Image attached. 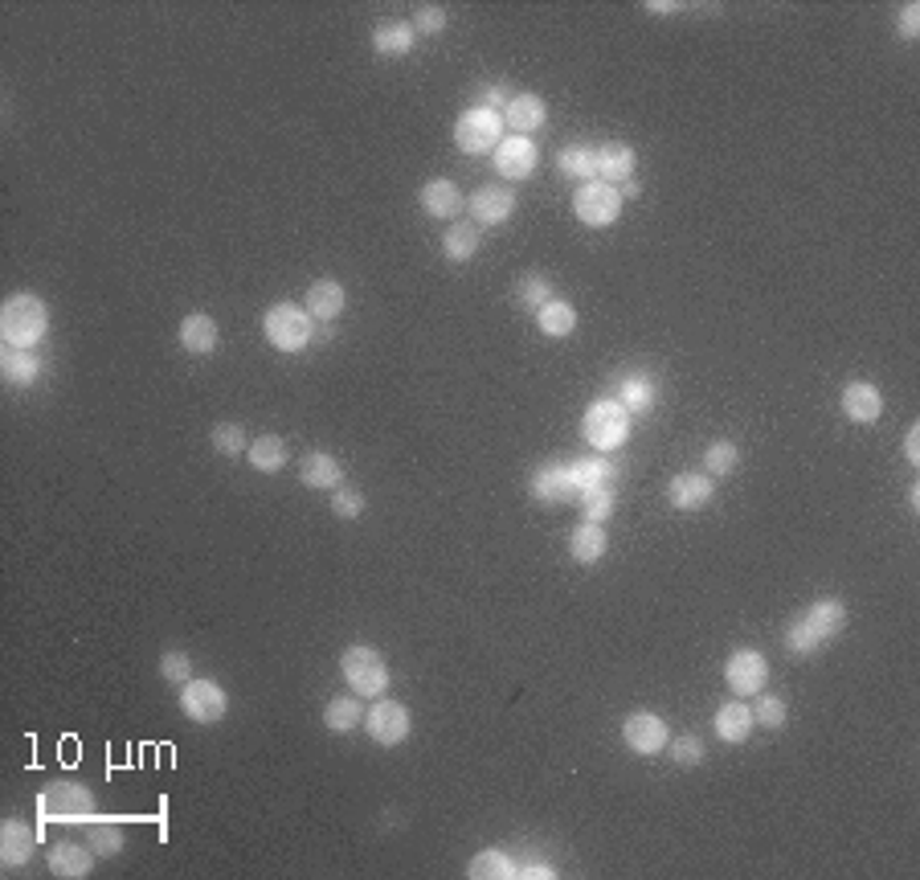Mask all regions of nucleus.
<instances>
[{"label": "nucleus", "instance_id": "53", "mask_svg": "<svg viewBox=\"0 0 920 880\" xmlns=\"http://www.w3.org/2000/svg\"><path fill=\"white\" fill-rule=\"evenodd\" d=\"M618 193H626V197H638V193H642V185H638L635 176H630V181H622V188Z\"/></svg>", "mask_w": 920, "mask_h": 880}, {"label": "nucleus", "instance_id": "8", "mask_svg": "<svg viewBox=\"0 0 920 880\" xmlns=\"http://www.w3.org/2000/svg\"><path fill=\"white\" fill-rule=\"evenodd\" d=\"M573 213L581 225L589 230H610L614 221L622 218V193L618 185H605V181H586L573 193Z\"/></svg>", "mask_w": 920, "mask_h": 880}, {"label": "nucleus", "instance_id": "17", "mask_svg": "<svg viewBox=\"0 0 920 880\" xmlns=\"http://www.w3.org/2000/svg\"><path fill=\"white\" fill-rule=\"evenodd\" d=\"M37 840H41V835H37L25 819H17V815L4 819V823H0V864H4V868H25V864L37 856Z\"/></svg>", "mask_w": 920, "mask_h": 880}, {"label": "nucleus", "instance_id": "31", "mask_svg": "<svg viewBox=\"0 0 920 880\" xmlns=\"http://www.w3.org/2000/svg\"><path fill=\"white\" fill-rule=\"evenodd\" d=\"M605 549H610L605 525H589V521H581V525L569 533V558L577 561V565H598V561L605 558Z\"/></svg>", "mask_w": 920, "mask_h": 880}, {"label": "nucleus", "instance_id": "50", "mask_svg": "<svg viewBox=\"0 0 920 880\" xmlns=\"http://www.w3.org/2000/svg\"><path fill=\"white\" fill-rule=\"evenodd\" d=\"M516 877L519 880H556V868H552L549 860H524V864H516Z\"/></svg>", "mask_w": 920, "mask_h": 880}, {"label": "nucleus", "instance_id": "16", "mask_svg": "<svg viewBox=\"0 0 920 880\" xmlns=\"http://www.w3.org/2000/svg\"><path fill=\"white\" fill-rule=\"evenodd\" d=\"M838 410L847 414V423L871 426L884 414V390L875 381H847V390L838 398Z\"/></svg>", "mask_w": 920, "mask_h": 880}, {"label": "nucleus", "instance_id": "29", "mask_svg": "<svg viewBox=\"0 0 920 880\" xmlns=\"http://www.w3.org/2000/svg\"><path fill=\"white\" fill-rule=\"evenodd\" d=\"M414 41H418V34H414L409 21H381L372 29V37H368L372 53H381V58H405V53L414 50Z\"/></svg>", "mask_w": 920, "mask_h": 880}, {"label": "nucleus", "instance_id": "41", "mask_svg": "<svg viewBox=\"0 0 920 880\" xmlns=\"http://www.w3.org/2000/svg\"><path fill=\"white\" fill-rule=\"evenodd\" d=\"M703 737H696V733H679V737H667V758L671 766H679V770H696V766L703 762Z\"/></svg>", "mask_w": 920, "mask_h": 880}, {"label": "nucleus", "instance_id": "39", "mask_svg": "<svg viewBox=\"0 0 920 880\" xmlns=\"http://www.w3.org/2000/svg\"><path fill=\"white\" fill-rule=\"evenodd\" d=\"M740 467V447L733 439H716L708 451H703V475L712 479H728V475Z\"/></svg>", "mask_w": 920, "mask_h": 880}, {"label": "nucleus", "instance_id": "24", "mask_svg": "<svg viewBox=\"0 0 920 880\" xmlns=\"http://www.w3.org/2000/svg\"><path fill=\"white\" fill-rule=\"evenodd\" d=\"M41 372H46V365H41V356H37L34 349H4V353H0V377H4V386H13V390H29V386H37Z\"/></svg>", "mask_w": 920, "mask_h": 880}, {"label": "nucleus", "instance_id": "36", "mask_svg": "<svg viewBox=\"0 0 920 880\" xmlns=\"http://www.w3.org/2000/svg\"><path fill=\"white\" fill-rule=\"evenodd\" d=\"M577 504H581V521H589V525H605V521L618 512V488H614V484H598V488L581 491Z\"/></svg>", "mask_w": 920, "mask_h": 880}, {"label": "nucleus", "instance_id": "42", "mask_svg": "<svg viewBox=\"0 0 920 880\" xmlns=\"http://www.w3.org/2000/svg\"><path fill=\"white\" fill-rule=\"evenodd\" d=\"M552 300V283L544 279L540 271H528L516 279V304L528 307V311H536V307H544Z\"/></svg>", "mask_w": 920, "mask_h": 880}, {"label": "nucleus", "instance_id": "10", "mask_svg": "<svg viewBox=\"0 0 920 880\" xmlns=\"http://www.w3.org/2000/svg\"><path fill=\"white\" fill-rule=\"evenodd\" d=\"M724 684L733 688V696H757L765 693L770 684V660L753 651V647H740L724 660Z\"/></svg>", "mask_w": 920, "mask_h": 880}, {"label": "nucleus", "instance_id": "13", "mask_svg": "<svg viewBox=\"0 0 920 880\" xmlns=\"http://www.w3.org/2000/svg\"><path fill=\"white\" fill-rule=\"evenodd\" d=\"M365 729L377 745H389V749H393V745H402L405 737H409L414 717H409V709L397 705V700H377V705L365 712Z\"/></svg>", "mask_w": 920, "mask_h": 880}, {"label": "nucleus", "instance_id": "34", "mask_svg": "<svg viewBox=\"0 0 920 880\" xmlns=\"http://www.w3.org/2000/svg\"><path fill=\"white\" fill-rule=\"evenodd\" d=\"M323 725L332 729V733H356V729L365 725V700L356 693L332 696V700L323 705Z\"/></svg>", "mask_w": 920, "mask_h": 880}, {"label": "nucleus", "instance_id": "7", "mask_svg": "<svg viewBox=\"0 0 920 880\" xmlns=\"http://www.w3.org/2000/svg\"><path fill=\"white\" fill-rule=\"evenodd\" d=\"M454 144H458V152H467V156L495 152L503 144V115L500 111H487V107H470V111H463L458 123H454Z\"/></svg>", "mask_w": 920, "mask_h": 880}, {"label": "nucleus", "instance_id": "4", "mask_svg": "<svg viewBox=\"0 0 920 880\" xmlns=\"http://www.w3.org/2000/svg\"><path fill=\"white\" fill-rule=\"evenodd\" d=\"M262 332H267L270 349H279V353H303V349L311 344V337H316V320H311L307 307H299L295 300H283V304L267 307Z\"/></svg>", "mask_w": 920, "mask_h": 880}, {"label": "nucleus", "instance_id": "21", "mask_svg": "<svg viewBox=\"0 0 920 880\" xmlns=\"http://www.w3.org/2000/svg\"><path fill=\"white\" fill-rule=\"evenodd\" d=\"M418 201H421V213H430L434 221H458V213H463V188L454 185V181H446V176H434V181L421 185Z\"/></svg>", "mask_w": 920, "mask_h": 880}, {"label": "nucleus", "instance_id": "26", "mask_svg": "<svg viewBox=\"0 0 920 880\" xmlns=\"http://www.w3.org/2000/svg\"><path fill=\"white\" fill-rule=\"evenodd\" d=\"M614 398L626 406L630 418H635V414H651L654 402H659V377H651V372H622Z\"/></svg>", "mask_w": 920, "mask_h": 880}, {"label": "nucleus", "instance_id": "37", "mask_svg": "<svg viewBox=\"0 0 920 880\" xmlns=\"http://www.w3.org/2000/svg\"><path fill=\"white\" fill-rule=\"evenodd\" d=\"M467 877L470 880H512L516 877V860H512L507 852H500V847H483L479 856H470Z\"/></svg>", "mask_w": 920, "mask_h": 880}, {"label": "nucleus", "instance_id": "25", "mask_svg": "<svg viewBox=\"0 0 920 880\" xmlns=\"http://www.w3.org/2000/svg\"><path fill=\"white\" fill-rule=\"evenodd\" d=\"M303 307H307V316L311 320H323L332 323L344 316V307H348V291L340 288L335 279H316L311 288H307V300H303Z\"/></svg>", "mask_w": 920, "mask_h": 880}, {"label": "nucleus", "instance_id": "23", "mask_svg": "<svg viewBox=\"0 0 920 880\" xmlns=\"http://www.w3.org/2000/svg\"><path fill=\"white\" fill-rule=\"evenodd\" d=\"M176 337H181V349L188 356H209V353H218L221 328L209 311H188L181 320V332H176Z\"/></svg>", "mask_w": 920, "mask_h": 880}, {"label": "nucleus", "instance_id": "9", "mask_svg": "<svg viewBox=\"0 0 920 880\" xmlns=\"http://www.w3.org/2000/svg\"><path fill=\"white\" fill-rule=\"evenodd\" d=\"M181 712L193 725H218L221 717L230 712V693L221 688L218 680L193 676L188 684H181Z\"/></svg>", "mask_w": 920, "mask_h": 880}, {"label": "nucleus", "instance_id": "28", "mask_svg": "<svg viewBox=\"0 0 920 880\" xmlns=\"http://www.w3.org/2000/svg\"><path fill=\"white\" fill-rule=\"evenodd\" d=\"M569 479H573V491L581 496V491L598 488V484H614L618 479V463L610 455H581V459H569Z\"/></svg>", "mask_w": 920, "mask_h": 880}, {"label": "nucleus", "instance_id": "52", "mask_svg": "<svg viewBox=\"0 0 920 880\" xmlns=\"http://www.w3.org/2000/svg\"><path fill=\"white\" fill-rule=\"evenodd\" d=\"M647 13L667 17V13H684V4H679V0H647Z\"/></svg>", "mask_w": 920, "mask_h": 880}, {"label": "nucleus", "instance_id": "3", "mask_svg": "<svg viewBox=\"0 0 920 880\" xmlns=\"http://www.w3.org/2000/svg\"><path fill=\"white\" fill-rule=\"evenodd\" d=\"M630 426H635V418L626 414V406H622L618 398H598L581 414V439L598 455H614V451H622L630 442Z\"/></svg>", "mask_w": 920, "mask_h": 880}, {"label": "nucleus", "instance_id": "15", "mask_svg": "<svg viewBox=\"0 0 920 880\" xmlns=\"http://www.w3.org/2000/svg\"><path fill=\"white\" fill-rule=\"evenodd\" d=\"M712 496H716V479L703 472H679L671 475L667 484V504L675 512H700L712 504Z\"/></svg>", "mask_w": 920, "mask_h": 880}, {"label": "nucleus", "instance_id": "40", "mask_svg": "<svg viewBox=\"0 0 920 880\" xmlns=\"http://www.w3.org/2000/svg\"><path fill=\"white\" fill-rule=\"evenodd\" d=\"M556 169H561V176L565 181H593V148L589 144H569V148H561V156H556Z\"/></svg>", "mask_w": 920, "mask_h": 880}, {"label": "nucleus", "instance_id": "19", "mask_svg": "<svg viewBox=\"0 0 920 880\" xmlns=\"http://www.w3.org/2000/svg\"><path fill=\"white\" fill-rule=\"evenodd\" d=\"M46 868H50L58 880H86L95 872V847L78 844V840H62V844L50 847Z\"/></svg>", "mask_w": 920, "mask_h": 880}, {"label": "nucleus", "instance_id": "11", "mask_svg": "<svg viewBox=\"0 0 920 880\" xmlns=\"http://www.w3.org/2000/svg\"><path fill=\"white\" fill-rule=\"evenodd\" d=\"M622 737H626V749H635L638 758H654V754H663V749H667L671 729L659 712L638 709L622 721Z\"/></svg>", "mask_w": 920, "mask_h": 880}, {"label": "nucleus", "instance_id": "49", "mask_svg": "<svg viewBox=\"0 0 920 880\" xmlns=\"http://www.w3.org/2000/svg\"><path fill=\"white\" fill-rule=\"evenodd\" d=\"M507 102H512V90H507L503 83L483 86V90H479V107H487V111H500L503 115V107H507Z\"/></svg>", "mask_w": 920, "mask_h": 880}, {"label": "nucleus", "instance_id": "18", "mask_svg": "<svg viewBox=\"0 0 920 880\" xmlns=\"http://www.w3.org/2000/svg\"><path fill=\"white\" fill-rule=\"evenodd\" d=\"M549 123V102L532 90H516L512 102L503 107V127H512V136H532Z\"/></svg>", "mask_w": 920, "mask_h": 880}, {"label": "nucleus", "instance_id": "33", "mask_svg": "<svg viewBox=\"0 0 920 880\" xmlns=\"http://www.w3.org/2000/svg\"><path fill=\"white\" fill-rule=\"evenodd\" d=\"M479 246H483V234H479L475 221H451L446 234H442V255L451 262H470L479 255Z\"/></svg>", "mask_w": 920, "mask_h": 880}, {"label": "nucleus", "instance_id": "27", "mask_svg": "<svg viewBox=\"0 0 920 880\" xmlns=\"http://www.w3.org/2000/svg\"><path fill=\"white\" fill-rule=\"evenodd\" d=\"M299 484L311 491H335L344 484V467H340V459L328 455V451H307L299 463Z\"/></svg>", "mask_w": 920, "mask_h": 880}, {"label": "nucleus", "instance_id": "14", "mask_svg": "<svg viewBox=\"0 0 920 880\" xmlns=\"http://www.w3.org/2000/svg\"><path fill=\"white\" fill-rule=\"evenodd\" d=\"M491 164H495V172H500L503 181H528L536 172V164H540V148L532 144V136H507L491 152Z\"/></svg>", "mask_w": 920, "mask_h": 880}, {"label": "nucleus", "instance_id": "47", "mask_svg": "<svg viewBox=\"0 0 920 880\" xmlns=\"http://www.w3.org/2000/svg\"><path fill=\"white\" fill-rule=\"evenodd\" d=\"M409 25H414V34L438 37L442 29H446V25H451V17H446V9H442V4H421Z\"/></svg>", "mask_w": 920, "mask_h": 880}, {"label": "nucleus", "instance_id": "30", "mask_svg": "<svg viewBox=\"0 0 920 880\" xmlns=\"http://www.w3.org/2000/svg\"><path fill=\"white\" fill-rule=\"evenodd\" d=\"M712 729H716L720 742H728V745L749 742V733H753V709H749V705H740V700H728V705H720L716 709Z\"/></svg>", "mask_w": 920, "mask_h": 880}, {"label": "nucleus", "instance_id": "1", "mask_svg": "<svg viewBox=\"0 0 920 880\" xmlns=\"http://www.w3.org/2000/svg\"><path fill=\"white\" fill-rule=\"evenodd\" d=\"M847 619L851 614H847L843 598H819V602H810L802 614H794L786 623V651L794 660H810L814 651H822L831 639H838L847 631Z\"/></svg>", "mask_w": 920, "mask_h": 880}, {"label": "nucleus", "instance_id": "12", "mask_svg": "<svg viewBox=\"0 0 920 880\" xmlns=\"http://www.w3.org/2000/svg\"><path fill=\"white\" fill-rule=\"evenodd\" d=\"M467 213L475 225H503V221H512V213H516V188L487 181V185H479L467 197Z\"/></svg>", "mask_w": 920, "mask_h": 880}, {"label": "nucleus", "instance_id": "22", "mask_svg": "<svg viewBox=\"0 0 920 880\" xmlns=\"http://www.w3.org/2000/svg\"><path fill=\"white\" fill-rule=\"evenodd\" d=\"M528 491H532L540 504H565V500H577L569 479V463H544L536 467L532 479H528Z\"/></svg>", "mask_w": 920, "mask_h": 880}, {"label": "nucleus", "instance_id": "6", "mask_svg": "<svg viewBox=\"0 0 920 880\" xmlns=\"http://www.w3.org/2000/svg\"><path fill=\"white\" fill-rule=\"evenodd\" d=\"M37 807L53 823H90L95 819V791L86 782L58 779L37 795Z\"/></svg>", "mask_w": 920, "mask_h": 880}, {"label": "nucleus", "instance_id": "44", "mask_svg": "<svg viewBox=\"0 0 920 880\" xmlns=\"http://www.w3.org/2000/svg\"><path fill=\"white\" fill-rule=\"evenodd\" d=\"M749 709H753V725L761 729H782L789 717V705L773 693H757V705H749Z\"/></svg>", "mask_w": 920, "mask_h": 880}, {"label": "nucleus", "instance_id": "43", "mask_svg": "<svg viewBox=\"0 0 920 880\" xmlns=\"http://www.w3.org/2000/svg\"><path fill=\"white\" fill-rule=\"evenodd\" d=\"M209 442H213V451L225 459H237L242 451H250V439H246V430L237 423H218L213 426V435H209Z\"/></svg>", "mask_w": 920, "mask_h": 880}, {"label": "nucleus", "instance_id": "35", "mask_svg": "<svg viewBox=\"0 0 920 880\" xmlns=\"http://www.w3.org/2000/svg\"><path fill=\"white\" fill-rule=\"evenodd\" d=\"M246 459H250L254 472L274 475V472H283V467H286L291 451H286V439H279V435H262V439H254V442H250Z\"/></svg>", "mask_w": 920, "mask_h": 880}, {"label": "nucleus", "instance_id": "20", "mask_svg": "<svg viewBox=\"0 0 920 880\" xmlns=\"http://www.w3.org/2000/svg\"><path fill=\"white\" fill-rule=\"evenodd\" d=\"M635 164L638 156L630 144H622V139H610V144H598L593 148V181H605V185H614V181H630L635 176Z\"/></svg>", "mask_w": 920, "mask_h": 880}, {"label": "nucleus", "instance_id": "32", "mask_svg": "<svg viewBox=\"0 0 920 880\" xmlns=\"http://www.w3.org/2000/svg\"><path fill=\"white\" fill-rule=\"evenodd\" d=\"M532 316H536V328L552 340H565L577 332V307H573L569 300H556V295H552L549 304L536 307Z\"/></svg>", "mask_w": 920, "mask_h": 880}, {"label": "nucleus", "instance_id": "51", "mask_svg": "<svg viewBox=\"0 0 920 880\" xmlns=\"http://www.w3.org/2000/svg\"><path fill=\"white\" fill-rule=\"evenodd\" d=\"M904 459L912 467H920V426H908V435H904Z\"/></svg>", "mask_w": 920, "mask_h": 880}, {"label": "nucleus", "instance_id": "5", "mask_svg": "<svg viewBox=\"0 0 920 880\" xmlns=\"http://www.w3.org/2000/svg\"><path fill=\"white\" fill-rule=\"evenodd\" d=\"M340 672H344V684H348L360 700H377V696H385L389 680H393L389 676L385 656H381L377 647H365V644L344 647V656H340Z\"/></svg>", "mask_w": 920, "mask_h": 880}, {"label": "nucleus", "instance_id": "48", "mask_svg": "<svg viewBox=\"0 0 920 880\" xmlns=\"http://www.w3.org/2000/svg\"><path fill=\"white\" fill-rule=\"evenodd\" d=\"M896 34L904 37V41H917L920 37V4L917 0H908L900 9V21H896Z\"/></svg>", "mask_w": 920, "mask_h": 880}, {"label": "nucleus", "instance_id": "45", "mask_svg": "<svg viewBox=\"0 0 920 880\" xmlns=\"http://www.w3.org/2000/svg\"><path fill=\"white\" fill-rule=\"evenodd\" d=\"M160 676L168 684H188L193 680V656L181 651V647H168L164 656H160Z\"/></svg>", "mask_w": 920, "mask_h": 880}, {"label": "nucleus", "instance_id": "46", "mask_svg": "<svg viewBox=\"0 0 920 880\" xmlns=\"http://www.w3.org/2000/svg\"><path fill=\"white\" fill-rule=\"evenodd\" d=\"M365 509H368L365 491L344 488V484L332 491V516H340V521H356V516H365Z\"/></svg>", "mask_w": 920, "mask_h": 880}, {"label": "nucleus", "instance_id": "2", "mask_svg": "<svg viewBox=\"0 0 920 880\" xmlns=\"http://www.w3.org/2000/svg\"><path fill=\"white\" fill-rule=\"evenodd\" d=\"M50 332V307L34 291H17L0 307V340L9 349H34Z\"/></svg>", "mask_w": 920, "mask_h": 880}, {"label": "nucleus", "instance_id": "38", "mask_svg": "<svg viewBox=\"0 0 920 880\" xmlns=\"http://www.w3.org/2000/svg\"><path fill=\"white\" fill-rule=\"evenodd\" d=\"M86 844L95 847V856L111 860V856L123 852L127 835H123V828H119L115 819H90V835H86Z\"/></svg>", "mask_w": 920, "mask_h": 880}]
</instances>
